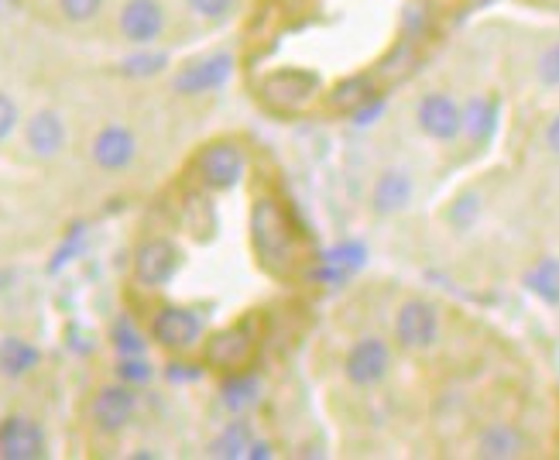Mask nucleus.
Segmentation results:
<instances>
[{"label":"nucleus","mask_w":559,"mask_h":460,"mask_svg":"<svg viewBox=\"0 0 559 460\" xmlns=\"http://www.w3.org/2000/svg\"><path fill=\"white\" fill-rule=\"evenodd\" d=\"M248 245L258 269L278 285H296L312 264V237L285 192L261 189L248 207Z\"/></svg>","instance_id":"1"},{"label":"nucleus","mask_w":559,"mask_h":460,"mask_svg":"<svg viewBox=\"0 0 559 460\" xmlns=\"http://www.w3.org/2000/svg\"><path fill=\"white\" fill-rule=\"evenodd\" d=\"M227 72H230V59H224V56H213L206 62H192L176 76V90L186 93V96L206 93L213 86H221L227 80Z\"/></svg>","instance_id":"18"},{"label":"nucleus","mask_w":559,"mask_h":460,"mask_svg":"<svg viewBox=\"0 0 559 460\" xmlns=\"http://www.w3.org/2000/svg\"><path fill=\"white\" fill-rule=\"evenodd\" d=\"M399 351L388 333H360L354 337V344L340 357V378L354 392H378L388 385V378L395 375Z\"/></svg>","instance_id":"5"},{"label":"nucleus","mask_w":559,"mask_h":460,"mask_svg":"<svg viewBox=\"0 0 559 460\" xmlns=\"http://www.w3.org/2000/svg\"><path fill=\"white\" fill-rule=\"evenodd\" d=\"M423 4H436V0H423Z\"/></svg>","instance_id":"26"},{"label":"nucleus","mask_w":559,"mask_h":460,"mask_svg":"<svg viewBox=\"0 0 559 460\" xmlns=\"http://www.w3.org/2000/svg\"><path fill=\"white\" fill-rule=\"evenodd\" d=\"M48 453V437L38 420L11 413L0 420V457L4 460H41Z\"/></svg>","instance_id":"17"},{"label":"nucleus","mask_w":559,"mask_h":460,"mask_svg":"<svg viewBox=\"0 0 559 460\" xmlns=\"http://www.w3.org/2000/svg\"><path fill=\"white\" fill-rule=\"evenodd\" d=\"M38 357H41L38 347L21 341V337H8V341L0 344V371L11 375V378H21L38 365Z\"/></svg>","instance_id":"19"},{"label":"nucleus","mask_w":559,"mask_h":460,"mask_svg":"<svg viewBox=\"0 0 559 460\" xmlns=\"http://www.w3.org/2000/svg\"><path fill=\"white\" fill-rule=\"evenodd\" d=\"M512 62H519L515 72L532 93L543 96L559 93V32H539L532 38H522Z\"/></svg>","instance_id":"9"},{"label":"nucleus","mask_w":559,"mask_h":460,"mask_svg":"<svg viewBox=\"0 0 559 460\" xmlns=\"http://www.w3.org/2000/svg\"><path fill=\"white\" fill-rule=\"evenodd\" d=\"M114 24L120 42L134 48H152L168 32V8L165 0H120Z\"/></svg>","instance_id":"10"},{"label":"nucleus","mask_w":559,"mask_h":460,"mask_svg":"<svg viewBox=\"0 0 559 460\" xmlns=\"http://www.w3.org/2000/svg\"><path fill=\"white\" fill-rule=\"evenodd\" d=\"M182 4L192 17H200L206 24H221L237 14L240 0H182Z\"/></svg>","instance_id":"20"},{"label":"nucleus","mask_w":559,"mask_h":460,"mask_svg":"<svg viewBox=\"0 0 559 460\" xmlns=\"http://www.w3.org/2000/svg\"><path fill=\"white\" fill-rule=\"evenodd\" d=\"M248 447V437H245V426H234V429H227L221 440H216L210 450L216 453V457H237L240 450Z\"/></svg>","instance_id":"24"},{"label":"nucleus","mask_w":559,"mask_h":460,"mask_svg":"<svg viewBox=\"0 0 559 460\" xmlns=\"http://www.w3.org/2000/svg\"><path fill=\"white\" fill-rule=\"evenodd\" d=\"M182 264V251L176 240L168 237H148L141 240L134 248V258H131V275L141 288H165L168 282L176 279Z\"/></svg>","instance_id":"14"},{"label":"nucleus","mask_w":559,"mask_h":460,"mask_svg":"<svg viewBox=\"0 0 559 460\" xmlns=\"http://www.w3.org/2000/svg\"><path fill=\"white\" fill-rule=\"evenodd\" d=\"M408 117H412L416 134L426 144H432V149H440V152L464 149L467 107H464V93L460 90L443 86V83L423 86L408 107Z\"/></svg>","instance_id":"3"},{"label":"nucleus","mask_w":559,"mask_h":460,"mask_svg":"<svg viewBox=\"0 0 559 460\" xmlns=\"http://www.w3.org/2000/svg\"><path fill=\"white\" fill-rule=\"evenodd\" d=\"M138 134L134 128L120 125V120H110L100 131L90 138V162L93 168H100L104 176H120L138 162Z\"/></svg>","instance_id":"12"},{"label":"nucleus","mask_w":559,"mask_h":460,"mask_svg":"<svg viewBox=\"0 0 559 460\" xmlns=\"http://www.w3.org/2000/svg\"><path fill=\"white\" fill-rule=\"evenodd\" d=\"M419 200V173L405 158L378 165L368 182V210L374 216H399Z\"/></svg>","instance_id":"8"},{"label":"nucleus","mask_w":559,"mask_h":460,"mask_svg":"<svg viewBox=\"0 0 559 460\" xmlns=\"http://www.w3.org/2000/svg\"><path fill=\"white\" fill-rule=\"evenodd\" d=\"M326 80L320 69L309 66H272L254 80V101L264 114L278 120H299L323 107L326 101Z\"/></svg>","instance_id":"2"},{"label":"nucleus","mask_w":559,"mask_h":460,"mask_svg":"<svg viewBox=\"0 0 559 460\" xmlns=\"http://www.w3.org/2000/svg\"><path fill=\"white\" fill-rule=\"evenodd\" d=\"M24 134V149H28L35 158L48 162V158H59L69 144V128H66V117L56 107H38L28 120L21 125Z\"/></svg>","instance_id":"16"},{"label":"nucleus","mask_w":559,"mask_h":460,"mask_svg":"<svg viewBox=\"0 0 559 460\" xmlns=\"http://www.w3.org/2000/svg\"><path fill=\"white\" fill-rule=\"evenodd\" d=\"M152 341L168 354H189L203 347V320L186 306H162L152 317Z\"/></svg>","instance_id":"13"},{"label":"nucleus","mask_w":559,"mask_h":460,"mask_svg":"<svg viewBox=\"0 0 559 460\" xmlns=\"http://www.w3.org/2000/svg\"><path fill=\"white\" fill-rule=\"evenodd\" d=\"M251 168L248 149L237 138H213L192 155V176L206 192H230L245 182Z\"/></svg>","instance_id":"6"},{"label":"nucleus","mask_w":559,"mask_h":460,"mask_svg":"<svg viewBox=\"0 0 559 460\" xmlns=\"http://www.w3.org/2000/svg\"><path fill=\"white\" fill-rule=\"evenodd\" d=\"M536 149L543 158L559 162V104L543 117V125L536 128Z\"/></svg>","instance_id":"22"},{"label":"nucleus","mask_w":559,"mask_h":460,"mask_svg":"<svg viewBox=\"0 0 559 460\" xmlns=\"http://www.w3.org/2000/svg\"><path fill=\"white\" fill-rule=\"evenodd\" d=\"M447 333L443 306L423 296V293H405L388 317V337L402 357H429L440 351Z\"/></svg>","instance_id":"4"},{"label":"nucleus","mask_w":559,"mask_h":460,"mask_svg":"<svg viewBox=\"0 0 559 460\" xmlns=\"http://www.w3.org/2000/svg\"><path fill=\"white\" fill-rule=\"evenodd\" d=\"M21 125H24V120H21V107H17V101H14L11 93L0 90V144H4V141L21 128Z\"/></svg>","instance_id":"23"},{"label":"nucleus","mask_w":559,"mask_h":460,"mask_svg":"<svg viewBox=\"0 0 559 460\" xmlns=\"http://www.w3.org/2000/svg\"><path fill=\"white\" fill-rule=\"evenodd\" d=\"M138 416V396L128 381H114V385H104V389H96L93 402H90V423L96 433H104V437H117V433H124Z\"/></svg>","instance_id":"15"},{"label":"nucleus","mask_w":559,"mask_h":460,"mask_svg":"<svg viewBox=\"0 0 559 460\" xmlns=\"http://www.w3.org/2000/svg\"><path fill=\"white\" fill-rule=\"evenodd\" d=\"M124 381H141V378H148V371H144V365H138V361H131V365H124Z\"/></svg>","instance_id":"25"},{"label":"nucleus","mask_w":559,"mask_h":460,"mask_svg":"<svg viewBox=\"0 0 559 460\" xmlns=\"http://www.w3.org/2000/svg\"><path fill=\"white\" fill-rule=\"evenodd\" d=\"M104 8H107V0H56V11H59V17L66 21V24H90V21H96L104 14Z\"/></svg>","instance_id":"21"},{"label":"nucleus","mask_w":559,"mask_h":460,"mask_svg":"<svg viewBox=\"0 0 559 460\" xmlns=\"http://www.w3.org/2000/svg\"><path fill=\"white\" fill-rule=\"evenodd\" d=\"M532 433L519 420H504L495 416L488 423H480L471 437V453L484 460H519L532 453Z\"/></svg>","instance_id":"11"},{"label":"nucleus","mask_w":559,"mask_h":460,"mask_svg":"<svg viewBox=\"0 0 559 460\" xmlns=\"http://www.w3.org/2000/svg\"><path fill=\"white\" fill-rule=\"evenodd\" d=\"M258 351H261V333L254 330L251 320H240V323H230L224 330L210 333L203 341V361L206 368L221 371V375H245L254 361H258Z\"/></svg>","instance_id":"7"}]
</instances>
